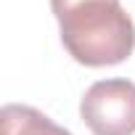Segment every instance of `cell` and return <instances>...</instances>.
I'll list each match as a JSON object with an SVG mask.
<instances>
[{"mask_svg": "<svg viewBox=\"0 0 135 135\" xmlns=\"http://www.w3.org/2000/svg\"><path fill=\"white\" fill-rule=\"evenodd\" d=\"M0 124H3V135H72L69 130L58 127L42 111L32 106H21V103L3 106Z\"/></svg>", "mask_w": 135, "mask_h": 135, "instance_id": "obj_3", "label": "cell"}, {"mask_svg": "<svg viewBox=\"0 0 135 135\" xmlns=\"http://www.w3.org/2000/svg\"><path fill=\"white\" fill-rule=\"evenodd\" d=\"M56 19L64 48L85 66L122 64L135 48V24L119 0H82Z\"/></svg>", "mask_w": 135, "mask_h": 135, "instance_id": "obj_1", "label": "cell"}, {"mask_svg": "<svg viewBox=\"0 0 135 135\" xmlns=\"http://www.w3.org/2000/svg\"><path fill=\"white\" fill-rule=\"evenodd\" d=\"M80 114L93 135H132L135 132V82L122 77L93 82L82 95Z\"/></svg>", "mask_w": 135, "mask_h": 135, "instance_id": "obj_2", "label": "cell"}, {"mask_svg": "<svg viewBox=\"0 0 135 135\" xmlns=\"http://www.w3.org/2000/svg\"><path fill=\"white\" fill-rule=\"evenodd\" d=\"M77 3H82V0H50V8H53L56 16H61L64 11H69V8L77 6Z\"/></svg>", "mask_w": 135, "mask_h": 135, "instance_id": "obj_4", "label": "cell"}]
</instances>
